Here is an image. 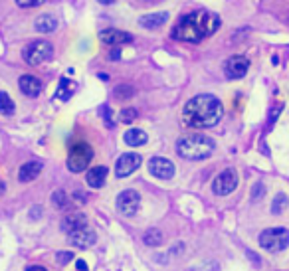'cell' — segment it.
<instances>
[{
  "instance_id": "ac0fdd59",
  "label": "cell",
  "mask_w": 289,
  "mask_h": 271,
  "mask_svg": "<svg viewBox=\"0 0 289 271\" xmlns=\"http://www.w3.org/2000/svg\"><path fill=\"white\" fill-rule=\"evenodd\" d=\"M168 22V12H154V14H144L139 18V24L146 30H156L162 24Z\"/></svg>"
},
{
  "instance_id": "d6a6232c",
  "label": "cell",
  "mask_w": 289,
  "mask_h": 271,
  "mask_svg": "<svg viewBox=\"0 0 289 271\" xmlns=\"http://www.w3.org/2000/svg\"><path fill=\"white\" fill-rule=\"evenodd\" d=\"M73 196H75V200H77V202H85V200H87V194H85V192H79V190H77V192H73Z\"/></svg>"
},
{
  "instance_id": "9a60e30c",
  "label": "cell",
  "mask_w": 289,
  "mask_h": 271,
  "mask_svg": "<svg viewBox=\"0 0 289 271\" xmlns=\"http://www.w3.org/2000/svg\"><path fill=\"white\" fill-rule=\"evenodd\" d=\"M40 172H42V162L40 160H30V162H26V164H22L20 166V170H18V180L20 182H34L38 176H40Z\"/></svg>"
},
{
  "instance_id": "44dd1931",
  "label": "cell",
  "mask_w": 289,
  "mask_h": 271,
  "mask_svg": "<svg viewBox=\"0 0 289 271\" xmlns=\"http://www.w3.org/2000/svg\"><path fill=\"white\" fill-rule=\"evenodd\" d=\"M143 242H144V246L158 248V246L162 244V232H160V230H156V228L146 230V232H144V236H143Z\"/></svg>"
},
{
  "instance_id": "4dcf8cb0",
  "label": "cell",
  "mask_w": 289,
  "mask_h": 271,
  "mask_svg": "<svg viewBox=\"0 0 289 271\" xmlns=\"http://www.w3.org/2000/svg\"><path fill=\"white\" fill-rule=\"evenodd\" d=\"M40 216H42V208H40V206L30 208V218H32V220H38Z\"/></svg>"
},
{
  "instance_id": "d4e9b609",
  "label": "cell",
  "mask_w": 289,
  "mask_h": 271,
  "mask_svg": "<svg viewBox=\"0 0 289 271\" xmlns=\"http://www.w3.org/2000/svg\"><path fill=\"white\" fill-rule=\"evenodd\" d=\"M289 200L286 194H278L276 198H274V202H272V214H276V216H280L286 208H288Z\"/></svg>"
},
{
  "instance_id": "d6986e66",
  "label": "cell",
  "mask_w": 289,
  "mask_h": 271,
  "mask_svg": "<svg viewBox=\"0 0 289 271\" xmlns=\"http://www.w3.org/2000/svg\"><path fill=\"white\" fill-rule=\"evenodd\" d=\"M34 28L40 34H50V32H54L58 28V18L56 16H50V14H42V16L36 18Z\"/></svg>"
},
{
  "instance_id": "4316f807",
  "label": "cell",
  "mask_w": 289,
  "mask_h": 271,
  "mask_svg": "<svg viewBox=\"0 0 289 271\" xmlns=\"http://www.w3.org/2000/svg\"><path fill=\"white\" fill-rule=\"evenodd\" d=\"M73 260V254L72 252H60L58 256H56V262L60 264V266H66V264H70Z\"/></svg>"
},
{
  "instance_id": "9c48e42d",
  "label": "cell",
  "mask_w": 289,
  "mask_h": 271,
  "mask_svg": "<svg viewBox=\"0 0 289 271\" xmlns=\"http://www.w3.org/2000/svg\"><path fill=\"white\" fill-rule=\"evenodd\" d=\"M250 69V60L246 56H230L224 64V71L228 79H240L248 73Z\"/></svg>"
},
{
  "instance_id": "836d02e7",
  "label": "cell",
  "mask_w": 289,
  "mask_h": 271,
  "mask_svg": "<svg viewBox=\"0 0 289 271\" xmlns=\"http://www.w3.org/2000/svg\"><path fill=\"white\" fill-rule=\"evenodd\" d=\"M75 268H77L79 271H85L87 270V264H85L83 260H77V262H75Z\"/></svg>"
},
{
  "instance_id": "8992f818",
  "label": "cell",
  "mask_w": 289,
  "mask_h": 271,
  "mask_svg": "<svg viewBox=\"0 0 289 271\" xmlns=\"http://www.w3.org/2000/svg\"><path fill=\"white\" fill-rule=\"evenodd\" d=\"M54 54V48L50 42H44V40H36V42H30L24 50H22V60L28 64V66H40L44 62H48Z\"/></svg>"
},
{
  "instance_id": "1f68e13d",
  "label": "cell",
  "mask_w": 289,
  "mask_h": 271,
  "mask_svg": "<svg viewBox=\"0 0 289 271\" xmlns=\"http://www.w3.org/2000/svg\"><path fill=\"white\" fill-rule=\"evenodd\" d=\"M99 115H103L105 119H111V117H113V113L109 111V107H107V105H103V107L99 109Z\"/></svg>"
},
{
  "instance_id": "5bb4252c",
  "label": "cell",
  "mask_w": 289,
  "mask_h": 271,
  "mask_svg": "<svg viewBox=\"0 0 289 271\" xmlns=\"http://www.w3.org/2000/svg\"><path fill=\"white\" fill-rule=\"evenodd\" d=\"M18 87L28 97H38L42 93V81L34 75H22L20 81H18Z\"/></svg>"
},
{
  "instance_id": "5b68a950",
  "label": "cell",
  "mask_w": 289,
  "mask_h": 271,
  "mask_svg": "<svg viewBox=\"0 0 289 271\" xmlns=\"http://www.w3.org/2000/svg\"><path fill=\"white\" fill-rule=\"evenodd\" d=\"M91 158H93V148L87 142L73 144L70 148V152H68V168H70V172H73V174L83 172L89 166Z\"/></svg>"
},
{
  "instance_id": "e0dca14e",
  "label": "cell",
  "mask_w": 289,
  "mask_h": 271,
  "mask_svg": "<svg viewBox=\"0 0 289 271\" xmlns=\"http://www.w3.org/2000/svg\"><path fill=\"white\" fill-rule=\"evenodd\" d=\"M107 174H109L107 166H93V168L87 170L85 182H87L89 188H101L105 184V180H107Z\"/></svg>"
},
{
  "instance_id": "7a4b0ae2",
  "label": "cell",
  "mask_w": 289,
  "mask_h": 271,
  "mask_svg": "<svg viewBox=\"0 0 289 271\" xmlns=\"http://www.w3.org/2000/svg\"><path fill=\"white\" fill-rule=\"evenodd\" d=\"M220 28V16L210 10H194L190 14H184L176 28L172 30V38L180 42H192L198 44L204 38L212 36Z\"/></svg>"
},
{
  "instance_id": "8d00e7d4",
  "label": "cell",
  "mask_w": 289,
  "mask_h": 271,
  "mask_svg": "<svg viewBox=\"0 0 289 271\" xmlns=\"http://www.w3.org/2000/svg\"><path fill=\"white\" fill-rule=\"evenodd\" d=\"M97 2H101V4H113L115 0H97Z\"/></svg>"
},
{
  "instance_id": "f1b7e54d",
  "label": "cell",
  "mask_w": 289,
  "mask_h": 271,
  "mask_svg": "<svg viewBox=\"0 0 289 271\" xmlns=\"http://www.w3.org/2000/svg\"><path fill=\"white\" fill-rule=\"evenodd\" d=\"M264 192H266L264 184H262V182H258V184L252 188V196H254V200H262V198H264Z\"/></svg>"
},
{
  "instance_id": "cb8c5ba5",
  "label": "cell",
  "mask_w": 289,
  "mask_h": 271,
  "mask_svg": "<svg viewBox=\"0 0 289 271\" xmlns=\"http://www.w3.org/2000/svg\"><path fill=\"white\" fill-rule=\"evenodd\" d=\"M52 204H54L58 210H66V208H70V198H68L66 190H56V192L52 194Z\"/></svg>"
},
{
  "instance_id": "8fae6325",
  "label": "cell",
  "mask_w": 289,
  "mask_h": 271,
  "mask_svg": "<svg viewBox=\"0 0 289 271\" xmlns=\"http://www.w3.org/2000/svg\"><path fill=\"white\" fill-rule=\"evenodd\" d=\"M148 172L158 180H170L174 176V164L164 156H152L148 160Z\"/></svg>"
},
{
  "instance_id": "2e32d148",
  "label": "cell",
  "mask_w": 289,
  "mask_h": 271,
  "mask_svg": "<svg viewBox=\"0 0 289 271\" xmlns=\"http://www.w3.org/2000/svg\"><path fill=\"white\" fill-rule=\"evenodd\" d=\"M83 226H87V216L81 214V212L68 214V216L62 220V224H60V228H62L66 234H72V232H75V230H79V228H83Z\"/></svg>"
},
{
  "instance_id": "277c9868",
  "label": "cell",
  "mask_w": 289,
  "mask_h": 271,
  "mask_svg": "<svg viewBox=\"0 0 289 271\" xmlns=\"http://www.w3.org/2000/svg\"><path fill=\"white\" fill-rule=\"evenodd\" d=\"M262 250L270 252V254H280L289 246V230L288 228H268L260 234L258 238Z\"/></svg>"
},
{
  "instance_id": "83f0119b",
  "label": "cell",
  "mask_w": 289,
  "mask_h": 271,
  "mask_svg": "<svg viewBox=\"0 0 289 271\" xmlns=\"http://www.w3.org/2000/svg\"><path fill=\"white\" fill-rule=\"evenodd\" d=\"M46 0H16V4L20 6V8H34V6H40V4H44Z\"/></svg>"
},
{
  "instance_id": "f546056e",
  "label": "cell",
  "mask_w": 289,
  "mask_h": 271,
  "mask_svg": "<svg viewBox=\"0 0 289 271\" xmlns=\"http://www.w3.org/2000/svg\"><path fill=\"white\" fill-rule=\"evenodd\" d=\"M119 58H121V52H119V46H113V50L109 52V60H115V62H117Z\"/></svg>"
},
{
  "instance_id": "52a82bcc",
  "label": "cell",
  "mask_w": 289,
  "mask_h": 271,
  "mask_svg": "<svg viewBox=\"0 0 289 271\" xmlns=\"http://www.w3.org/2000/svg\"><path fill=\"white\" fill-rule=\"evenodd\" d=\"M238 172L234 168H224L212 182V190L218 196H228L238 188Z\"/></svg>"
},
{
  "instance_id": "603a6c76",
  "label": "cell",
  "mask_w": 289,
  "mask_h": 271,
  "mask_svg": "<svg viewBox=\"0 0 289 271\" xmlns=\"http://www.w3.org/2000/svg\"><path fill=\"white\" fill-rule=\"evenodd\" d=\"M133 95H135V89L131 85H125V83L123 85H117L113 89V99H117V101H127Z\"/></svg>"
},
{
  "instance_id": "d590c367",
  "label": "cell",
  "mask_w": 289,
  "mask_h": 271,
  "mask_svg": "<svg viewBox=\"0 0 289 271\" xmlns=\"http://www.w3.org/2000/svg\"><path fill=\"white\" fill-rule=\"evenodd\" d=\"M4 192H6V184H4V182H2V180H0V196H2V194H4Z\"/></svg>"
},
{
  "instance_id": "30bf717a",
  "label": "cell",
  "mask_w": 289,
  "mask_h": 271,
  "mask_svg": "<svg viewBox=\"0 0 289 271\" xmlns=\"http://www.w3.org/2000/svg\"><path fill=\"white\" fill-rule=\"evenodd\" d=\"M141 164H143L141 154H137V152H125V154L119 156V160L115 164V174L119 178H125L129 174H133Z\"/></svg>"
},
{
  "instance_id": "3957f363",
  "label": "cell",
  "mask_w": 289,
  "mask_h": 271,
  "mask_svg": "<svg viewBox=\"0 0 289 271\" xmlns=\"http://www.w3.org/2000/svg\"><path fill=\"white\" fill-rule=\"evenodd\" d=\"M214 140L204 135H186L178 138L176 152L186 160H204L212 154Z\"/></svg>"
},
{
  "instance_id": "4fadbf2b",
  "label": "cell",
  "mask_w": 289,
  "mask_h": 271,
  "mask_svg": "<svg viewBox=\"0 0 289 271\" xmlns=\"http://www.w3.org/2000/svg\"><path fill=\"white\" fill-rule=\"evenodd\" d=\"M99 40L107 46H121V44H131L133 34L123 32V30H115V28H105L99 32Z\"/></svg>"
},
{
  "instance_id": "7c38bea8",
  "label": "cell",
  "mask_w": 289,
  "mask_h": 271,
  "mask_svg": "<svg viewBox=\"0 0 289 271\" xmlns=\"http://www.w3.org/2000/svg\"><path fill=\"white\" fill-rule=\"evenodd\" d=\"M95 242H97V234L87 226H83V228H79V230L70 234V244L75 246V248H81V250L91 248Z\"/></svg>"
},
{
  "instance_id": "ffe728a7",
  "label": "cell",
  "mask_w": 289,
  "mask_h": 271,
  "mask_svg": "<svg viewBox=\"0 0 289 271\" xmlns=\"http://www.w3.org/2000/svg\"><path fill=\"white\" fill-rule=\"evenodd\" d=\"M123 140L129 144V146H143L144 142L148 140V135L141 131V129H129L125 135H123Z\"/></svg>"
},
{
  "instance_id": "e575fe53",
  "label": "cell",
  "mask_w": 289,
  "mask_h": 271,
  "mask_svg": "<svg viewBox=\"0 0 289 271\" xmlns=\"http://www.w3.org/2000/svg\"><path fill=\"white\" fill-rule=\"evenodd\" d=\"M26 270H28V271H44L46 268H42V266H28Z\"/></svg>"
},
{
  "instance_id": "6da1fadb",
  "label": "cell",
  "mask_w": 289,
  "mask_h": 271,
  "mask_svg": "<svg viewBox=\"0 0 289 271\" xmlns=\"http://www.w3.org/2000/svg\"><path fill=\"white\" fill-rule=\"evenodd\" d=\"M222 115H224V105L212 93L194 95L182 109V119L192 129H210L220 123Z\"/></svg>"
},
{
  "instance_id": "484cf974",
  "label": "cell",
  "mask_w": 289,
  "mask_h": 271,
  "mask_svg": "<svg viewBox=\"0 0 289 271\" xmlns=\"http://www.w3.org/2000/svg\"><path fill=\"white\" fill-rule=\"evenodd\" d=\"M137 117H139V111H137L135 107H127V109H123V111L119 113L121 123H133Z\"/></svg>"
},
{
  "instance_id": "ba28073f",
  "label": "cell",
  "mask_w": 289,
  "mask_h": 271,
  "mask_svg": "<svg viewBox=\"0 0 289 271\" xmlns=\"http://www.w3.org/2000/svg\"><path fill=\"white\" fill-rule=\"evenodd\" d=\"M117 210H119V214H123V216H135L137 212H139V208H141V194L137 192V190H133V188H129V190H123L119 196H117Z\"/></svg>"
},
{
  "instance_id": "7402d4cb",
  "label": "cell",
  "mask_w": 289,
  "mask_h": 271,
  "mask_svg": "<svg viewBox=\"0 0 289 271\" xmlns=\"http://www.w3.org/2000/svg\"><path fill=\"white\" fill-rule=\"evenodd\" d=\"M14 111H16V105L10 99V95L6 91H0V115L10 117V115H14Z\"/></svg>"
}]
</instances>
